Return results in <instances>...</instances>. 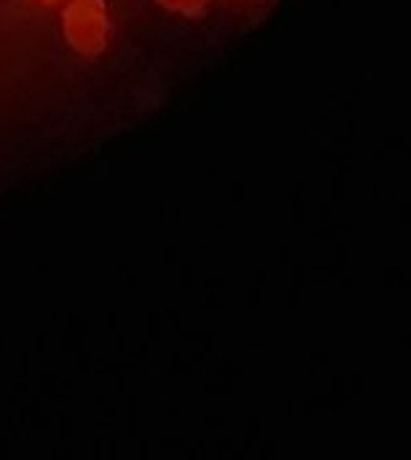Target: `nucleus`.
<instances>
[{
    "mask_svg": "<svg viewBox=\"0 0 411 460\" xmlns=\"http://www.w3.org/2000/svg\"><path fill=\"white\" fill-rule=\"evenodd\" d=\"M108 8L105 0H70L62 13V32L73 51L97 57L108 43Z\"/></svg>",
    "mask_w": 411,
    "mask_h": 460,
    "instance_id": "nucleus-1",
    "label": "nucleus"
},
{
    "mask_svg": "<svg viewBox=\"0 0 411 460\" xmlns=\"http://www.w3.org/2000/svg\"><path fill=\"white\" fill-rule=\"evenodd\" d=\"M156 3H162L167 11H178L183 16H199V13H205L210 0H156Z\"/></svg>",
    "mask_w": 411,
    "mask_h": 460,
    "instance_id": "nucleus-2",
    "label": "nucleus"
},
{
    "mask_svg": "<svg viewBox=\"0 0 411 460\" xmlns=\"http://www.w3.org/2000/svg\"><path fill=\"white\" fill-rule=\"evenodd\" d=\"M229 3H237V0H229ZM240 3H242V0H240Z\"/></svg>",
    "mask_w": 411,
    "mask_h": 460,
    "instance_id": "nucleus-3",
    "label": "nucleus"
}]
</instances>
